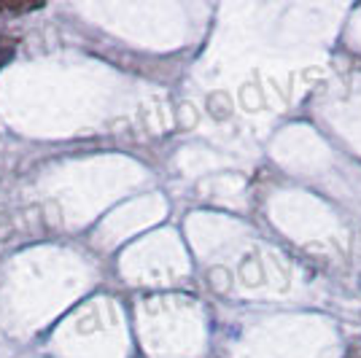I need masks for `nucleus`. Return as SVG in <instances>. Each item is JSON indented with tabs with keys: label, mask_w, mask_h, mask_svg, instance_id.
<instances>
[{
	"label": "nucleus",
	"mask_w": 361,
	"mask_h": 358,
	"mask_svg": "<svg viewBox=\"0 0 361 358\" xmlns=\"http://www.w3.org/2000/svg\"><path fill=\"white\" fill-rule=\"evenodd\" d=\"M44 3H3L0 0V16H16V14H30L38 11Z\"/></svg>",
	"instance_id": "obj_1"
},
{
	"label": "nucleus",
	"mask_w": 361,
	"mask_h": 358,
	"mask_svg": "<svg viewBox=\"0 0 361 358\" xmlns=\"http://www.w3.org/2000/svg\"><path fill=\"white\" fill-rule=\"evenodd\" d=\"M16 51V38H0V68L8 65Z\"/></svg>",
	"instance_id": "obj_2"
}]
</instances>
